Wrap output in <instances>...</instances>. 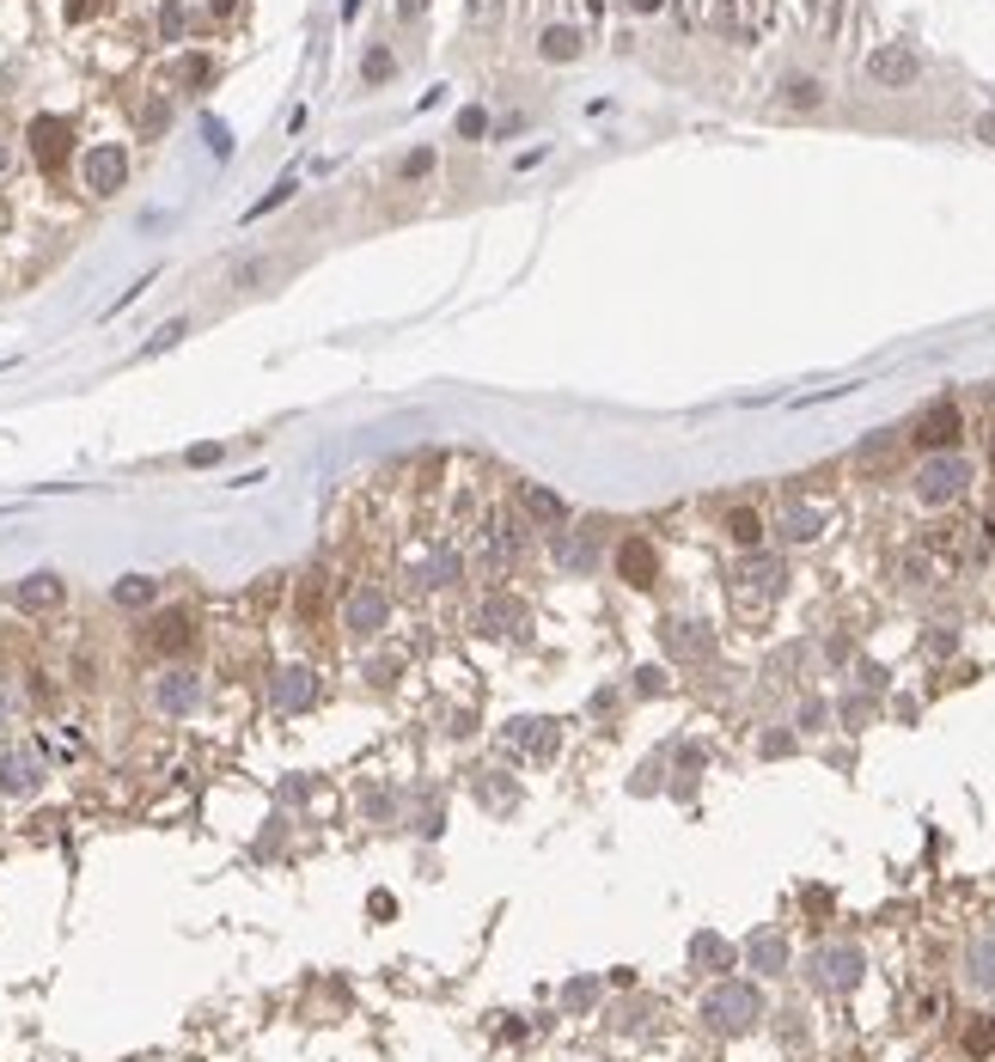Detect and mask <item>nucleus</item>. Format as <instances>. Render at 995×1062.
<instances>
[{
	"label": "nucleus",
	"mask_w": 995,
	"mask_h": 1062,
	"mask_svg": "<svg viewBox=\"0 0 995 1062\" xmlns=\"http://www.w3.org/2000/svg\"><path fill=\"white\" fill-rule=\"evenodd\" d=\"M459 135H464V141H483V135H489V110L483 105H464L459 110Z\"/></svg>",
	"instance_id": "72a5a7b5"
},
{
	"label": "nucleus",
	"mask_w": 995,
	"mask_h": 1062,
	"mask_svg": "<svg viewBox=\"0 0 995 1062\" xmlns=\"http://www.w3.org/2000/svg\"><path fill=\"white\" fill-rule=\"evenodd\" d=\"M763 1020V996H758V984H739V977H720L715 989L703 996V1026L708 1032H720V1038H739V1032H751V1026Z\"/></svg>",
	"instance_id": "f257e3e1"
},
{
	"label": "nucleus",
	"mask_w": 995,
	"mask_h": 1062,
	"mask_svg": "<svg viewBox=\"0 0 995 1062\" xmlns=\"http://www.w3.org/2000/svg\"><path fill=\"white\" fill-rule=\"evenodd\" d=\"M862 977H867V953L855 941H825L806 953V984L819 996H849Z\"/></svg>",
	"instance_id": "f03ea898"
},
{
	"label": "nucleus",
	"mask_w": 995,
	"mask_h": 1062,
	"mask_svg": "<svg viewBox=\"0 0 995 1062\" xmlns=\"http://www.w3.org/2000/svg\"><path fill=\"white\" fill-rule=\"evenodd\" d=\"M159 31H165V43L184 37V7H178V0H165V13H159Z\"/></svg>",
	"instance_id": "a19ab883"
},
{
	"label": "nucleus",
	"mask_w": 995,
	"mask_h": 1062,
	"mask_svg": "<svg viewBox=\"0 0 995 1062\" xmlns=\"http://www.w3.org/2000/svg\"><path fill=\"white\" fill-rule=\"evenodd\" d=\"M226 7H233V0H214V13H226Z\"/></svg>",
	"instance_id": "680f3d73"
},
{
	"label": "nucleus",
	"mask_w": 995,
	"mask_h": 1062,
	"mask_svg": "<svg viewBox=\"0 0 995 1062\" xmlns=\"http://www.w3.org/2000/svg\"><path fill=\"white\" fill-rule=\"evenodd\" d=\"M965 1050H971V1056H995V1020H989V1013L965 1026Z\"/></svg>",
	"instance_id": "2f4dec72"
},
{
	"label": "nucleus",
	"mask_w": 995,
	"mask_h": 1062,
	"mask_svg": "<svg viewBox=\"0 0 995 1062\" xmlns=\"http://www.w3.org/2000/svg\"><path fill=\"white\" fill-rule=\"evenodd\" d=\"M367 916L392 922V916H397V898H392V892H373V898H367Z\"/></svg>",
	"instance_id": "de8ad7c7"
},
{
	"label": "nucleus",
	"mask_w": 995,
	"mask_h": 1062,
	"mask_svg": "<svg viewBox=\"0 0 995 1062\" xmlns=\"http://www.w3.org/2000/svg\"><path fill=\"white\" fill-rule=\"evenodd\" d=\"M605 532H611L605 519H587V525H575V532L563 525V532H556V568H568V575H599Z\"/></svg>",
	"instance_id": "423d86ee"
},
{
	"label": "nucleus",
	"mask_w": 995,
	"mask_h": 1062,
	"mask_svg": "<svg viewBox=\"0 0 995 1062\" xmlns=\"http://www.w3.org/2000/svg\"><path fill=\"white\" fill-rule=\"evenodd\" d=\"M977 135H983V141L995 147V110H989V117H977Z\"/></svg>",
	"instance_id": "4d7b16f0"
},
{
	"label": "nucleus",
	"mask_w": 995,
	"mask_h": 1062,
	"mask_svg": "<svg viewBox=\"0 0 995 1062\" xmlns=\"http://www.w3.org/2000/svg\"><path fill=\"white\" fill-rule=\"evenodd\" d=\"M867 715H874V702H867V696H843V721H849V727H862Z\"/></svg>",
	"instance_id": "49530a36"
},
{
	"label": "nucleus",
	"mask_w": 995,
	"mask_h": 1062,
	"mask_svg": "<svg viewBox=\"0 0 995 1062\" xmlns=\"http://www.w3.org/2000/svg\"><path fill=\"white\" fill-rule=\"evenodd\" d=\"M831 721V702H819V696H812V702H800V721L794 727H806V733H819V727H825Z\"/></svg>",
	"instance_id": "58836bf2"
},
{
	"label": "nucleus",
	"mask_w": 995,
	"mask_h": 1062,
	"mask_svg": "<svg viewBox=\"0 0 995 1062\" xmlns=\"http://www.w3.org/2000/svg\"><path fill=\"white\" fill-rule=\"evenodd\" d=\"M525 623H532V611H525V599H520V592L489 587L483 599L471 604V630H477V635H489V642H501V635H520Z\"/></svg>",
	"instance_id": "39448f33"
},
{
	"label": "nucleus",
	"mask_w": 995,
	"mask_h": 1062,
	"mask_svg": "<svg viewBox=\"0 0 995 1062\" xmlns=\"http://www.w3.org/2000/svg\"><path fill=\"white\" fill-rule=\"evenodd\" d=\"M537 50H544V62H575V55L587 50V37H580L575 25H550L537 37Z\"/></svg>",
	"instance_id": "bb28decb"
},
{
	"label": "nucleus",
	"mask_w": 995,
	"mask_h": 1062,
	"mask_svg": "<svg viewBox=\"0 0 995 1062\" xmlns=\"http://www.w3.org/2000/svg\"><path fill=\"white\" fill-rule=\"evenodd\" d=\"M592 1001H599V977H575V984H563V1008L568 1013H587Z\"/></svg>",
	"instance_id": "c756f323"
},
{
	"label": "nucleus",
	"mask_w": 995,
	"mask_h": 1062,
	"mask_svg": "<svg viewBox=\"0 0 995 1062\" xmlns=\"http://www.w3.org/2000/svg\"><path fill=\"white\" fill-rule=\"evenodd\" d=\"M31 153H38L43 171H55L67 153H74V122L67 117H38L31 122Z\"/></svg>",
	"instance_id": "a211bd4d"
},
{
	"label": "nucleus",
	"mask_w": 995,
	"mask_h": 1062,
	"mask_svg": "<svg viewBox=\"0 0 995 1062\" xmlns=\"http://www.w3.org/2000/svg\"><path fill=\"white\" fill-rule=\"evenodd\" d=\"M165 122H171V98H147V110H141V135L153 141V135H165Z\"/></svg>",
	"instance_id": "473e14b6"
},
{
	"label": "nucleus",
	"mask_w": 995,
	"mask_h": 1062,
	"mask_svg": "<svg viewBox=\"0 0 995 1062\" xmlns=\"http://www.w3.org/2000/svg\"><path fill=\"white\" fill-rule=\"evenodd\" d=\"M623 7H629V13H660L666 0H623Z\"/></svg>",
	"instance_id": "6e6d98bb"
},
{
	"label": "nucleus",
	"mask_w": 995,
	"mask_h": 1062,
	"mask_svg": "<svg viewBox=\"0 0 995 1062\" xmlns=\"http://www.w3.org/2000/svg\"><path fill=\"white\" fill-rule=\"evenodd\" d=\"M556 739H563V727L544 721V715H513L501 727V745L520 751V758H556Z\"/></svg>",
	"instance_id": "9d476101"
},
{
	"label": "nucleus",
	"mask_w": 995,
	"mask_h": 1062,
	"mask_svg": "<svg viewBox=\"0 0 995 1062\" xmlns=\"http://www.w3.org/2000/svg\"><path fill=\"white\" fill-rule=\"evenodd\" d=\"M428 171H434V147H416V153H404L397 178H428Z\"/></svg>",
	"instance_id": "4c0bfd02"
},
{
	"label": "nucleus",
	"mask_w": 995,
	"mask_h": 1062,
	"mask_svg": "<svg viewBox=\"0 0 995 1062\" xmlns=\"http://www.w3.org/2000/svg\"><path fill=\"white\" fill-rule=\"evenodd\" d=\"M959 433H965V416H959V404H929L917 416V447H929V452H946V447H959Z\"/></svg>",
	"instance_id": "2eb2a0df"
},
{
	"label": "nucleus",
	"mask_w": 995,
	"mask_h": 1062,
	"mask_svg": "<svg viewBox=\"0 0 995 1062\" xmlns=\"http://www.w3.org/2000/svg\"><path fill=\"white\" fill-rule=\"evenodd\" d=\"M617 575H623L629 587H654L660 580V550L648 538H623L617 544Z\"/></svg>",
	"instance_id": "aec40b11"
},
{
	"label": "nucleus",
	"mask_w": 995,
	"mask_h": 1062,
	"mask_svg": "<svg viewBox=\"0 0 995 1062\" xmlns=\"http://www.w3.org/2000/svg\"><path fill=\"white\" fill-rule=\"evenodd\" d=\"M43 775L50 770H43L38 745H25V739H19V745H0V794H7V801H31L43 787Z\"/></svg>",
	"instance_id": "0eeeda50"
},
{
	"label": "nucleus",
	"mask_w": 995,
	"mask_h": 1062,
	"mask_svg": "<svg viewBox=\"0 0 995 1062\" xmlns=\"http://www.w3.org/2000/svg\"><path fill=\"white\" fill-rule=\"evenodd\" d=\"M788 958H794V946H788V934L782 929H758L746 941V965L751 970H763V977H782L788 970Z\"/></svg>",
	"instance_id": "6ab92c4d"
},
{
	"label": "nucleus",
	"mask_w": 995,
	"mask_h": 1062,
	"mask_svg": "<svg viewBox=\"0 0 995 1062\" xmlns=\"http://www.w3.org/2000/svg\"><path fill=\"white\" fill-rule=\"evenodd\" d=\"M202 135H208V147H214V159H233V129H226V122H214V117H202Z\"/></svg>",
	"instance_id": "c9c22d12"
},
{
	"label": "nucleus",
	"mask_w": 995,
	"mask_h": 1062,
	"mask_svg": "<svg viewBox=\"0 0 995 1062\" xmlns=\"http://www.w3.org/2000/svg\"><path fill=\"white\" fill-rule=\"evenodd\" d=\"M93 13V0H67V19H86Z\"/></svg>",
	"instance_id": "13d9d810"
},
{
	"label": "nucleus",
	"mask_w": 995,
	"mask_h": 1062,
	"mask_svg": "<svg viewBox=\"0 0 995 1062\" xmlns=\"http://www.w3.org/2000/svg\"><path fill=\"white\" fill-rule=\"evenodd\" d=\"M79 178H86V190H93V196L122 190V184H129V147H117V141L93 147V153L79 159Z\"/></svg>",
	"instance_id": "f8f14e48"
},
{
	"label": "nucleus",
	"mask_w": 995,
	"mask_h": 1062,
	"mask_svg": "<svg viewBox=\"0 0 995 1062\" xmlns=\"http://www.w3.org/2000/svg\"><path fill=\"white\" fill-rule=\"evenodd\" d=\"M153 599H159V580L153 575H122L117 587H110V604H117V611H147Z\"/></svg>",
	"instance_id": "a878e982"
},
{
	"label": "nucleus",
	"mask_w": 995,
	"mask_h": 1062,
	"mask_svg": "<svg viewBox=\"0 0 995 1062\" xmlns=\"http://www.w3.org/2000/svg\"><path fill=\"white\" fill-rule=\"evenodd\" d=\"M635 690H642V696H660V690H666V672H660V666H642V672H635Z\"/></svg>",
	"instance_id": "c03bdc74"
},
{
	"label": "nucleus",
	"mask_w": 995,
	"mask_h": 1062,
	"mask_svg": "<svg viewBox=\"0 0 995 1062\" xmlns=\"http://www.w3.org/2000/svg\"><path fill=\"white\" fill-rule=\"evenodd\" d=\"M354 13H361V0H342V19H354Z\"/></svg>",
	"instance_id": "bf43d9fd"
},
{
	"label": "nucleus",
	"mask_w": 995,
	"mask_h": 1062,
	"mask_svg": "<svg viewBox=\"0 0 995 1062\" xmlns=\"http://www.w3.org/2000/svg\"><path fill=\"white\" fill-rule=\"evenodd\" d=\"M288 196H293V178H281V184L269 190V196H263L257 208H250V221H257V214H269V208H281V202H288Z\"/></svg>",
	"instance_id": "79ce46f5"
},
{
	"label": "nucleus",
	"mask_w": 995,
	"mask_h": 1062,
	"mask_svg": "<svg viewBox=\"0 0 995 1062\" xmlns=\"http://www.w3.org/2000/svg\"><path fill=\"white\" fill-rule=\"evenodd\" d=\"M62 599H67V580L55 575V568H38V575H25V580H19V587H13V604H19V611H25V616H43V611H55V604H62Z\"/></svg>",
	"instance_id": "f3484780"
},
{
	"label": "nucleus",
	"mask_w": 995,
	"mask_h": 1062,
	"mask_svg": "<svg viewBox=\"0 0 995 1062\" xmlns=\"http://www.w3.org/2000/svg\"><path fill=\"white\" fill-rule=\"evenodd\" d=\"M525 519L532 525H544V532H563L568 525V501L556 495V489H544V483H525Z\"/></svg>",
	"instance_id": "5701e85b"
},
{
	"label": "nucleus",
	"mask_w": 995,
	"mask_h": 1062,
	"mask_svg": "<svg viewBox=\"0 0 995 1062\" xmlns=\"http://www.w3.org/2000/svg\"><path fill=\"white\" fill-rule=\"evenodd\" d=\"M19 708H25L19 684H13V678H0V727H13V721H19Z\"/></svg>",
	"instance_id": "f704fd0d"
},
{
	"label": "nucleus",
	"mask_w": 995,
	"mask_h": 1062,
	"mask_svg": "<svg viewBox=\"0 0 995 1062\" xmlns=\"http://www.w3.org/2000/svg\"><path fill=\"white\" fill-rule=\"evenodd\" d=\"M385 623H392V599H385L379 587H354L349 604H342V630L349 635H379Z\"/></svg>",
	"instance_id": "ddd939ff"
},
{
	"label": "nucleus",
	"mask_w": 995,
	"mask_h": 1062,
	"mask_svg": "<svg viewBox=\"0 0 995 1062\" xmlns=\"http://www.w3.org/2000/svg\"><path fill=\"white\" fill-rule=\"evenodd\" d=\"M190 464H196V471H202V464H221V447H214V440H208V447H190Z\"/></svg>",
	"instance_id": "864d4df0"
},
{
	"label": "nucleus",
	"mask_w": 995,
	"mask_h": 1062,
	"mask_svg": "<svg viewBox=\"0 0 995 1062\" xmlns=\"http://www.w3.org/2000/svg\"><path fill=\"white\" fill-rule=\"evenodd\" d=\"M959 977H965L971 996H995V934H977V941L965 946V965H959Z\"/></svg>",
	"instance_id": "4be33fe9"
},
{
	"label": "nucleus",
	"mask_w": 995,
	"mask_h": 1062,
	"mask_svg": "<svg viewBox=\"0 0 995 1062\" xmlns=\"http://www.w3.org/2000/svg\"><path fill=\"white\" fill-rule=\"evenodd\" d=\"M782 98H788L794 110H819V105H825V86H819V79H788Z\"/></svg>",
	"instance_id": "c85d7f7f"
},
{
	"label": "nucleus",
	"mask_w": 995,
	"mask_h": 1062,
	"mask_svg": "<svg viewBox=\"0 0 995 1062\" xmlns=\"http://www.w3.org/2000/svg\"><path fill=\"white\" fill-rule=\"evenodd\" d=\"M361 806H367V818H379V825H392V813H397V801L385 794V787H373V794H367Z\"/></svg>",
	"instance_id": "ea45409f"
},
{
	"label": "nucleus",
	"mask_w": 995,
	"mask_h": 1062,
	"mask_svg": "<svg viewBox=\"0 0 995 1062\" xmlns=\"http://www.w3.org/2000/svg\"><path fill=\"white\" fill-rule=\"evenodd\" d=\"M898 447V433L891 428H879V433H867L862 447H855V464H886V452Z\"/></svg>",
	"instance_id": "7c9ffc66"
},
{
	"label": "nucleus",
	"mask_w": 995,
	"mask_h": 1062,
	"mask_svg": "<svg viewBox=\"0 0 995 1062\" xmlns=\"http://www.w3.org/2000/svg\"><path fill=\"white\" fill-rule=\"evenodd\" d=\"M660 647H666L672 659H684V666H696V659L715 654V630L696 623V616H666V623H660Z\"/></svg>",
	"instance_id": "9b49d317"
},
{
	"label": "nucleus",
	"mask_w": 995,
	"mask_h": 1062,
	"mask_svg": "<svg viewBox=\"0 0 995 1062\" xmlns=\"http://www.w3.org/2000/svg\"><path fill=\"white\" fill-rule=\"evenodd\" d=\"M263 276H269V262H245V269H238V276H233V281H238V288H257V281H263Z\"/></svg>",
	"instance_id": "8fccbe9b"
},
{
	"label": "nucleus",
	"mask_w": 995,
	"mask_h": 1062,
	"mask_svg": "<svg viewBox=\"0 0 995 1062\" xmlns=\"http://www.w3.org/2000/svg\"><path fill=\"white\" fill-rule=\"evenodd\" d=\"M318 696H324V678L312 666H281L269 678V708L276 715H306V708H318Z\"/></svg>",
	"instance_id": "6e6552de"
},
{
	"label": "nucleus",
	"mask_w": 995,
	"mask_h": 1062,
	"mask_svg": "<svg viewBox=\"0 0 995 1062\" xmlns=\"http://www.w3.org/2000/svg\"><path fill=\"white\" fill-rule=\"evenodd\" d=\"M734 587L746 592V599H775V592L788 587V568H782V556H770L758 544V550H746L734 562Z\"/></svg>",
	"instance_id": "1a4fd4ad"
},
{
	"label": "nucleus",
	"mask_w": 995,
	"mask_h": 1062,
	"mask_svg": "<svg viewBox=\"0 0 995 1062\" xmlns=\"http://www.w3.org/2000/svg\"><path fill=\"white\" fill-rule=\"evenodd\" d=\"M392 659H379V666H367V684H379V690H392Z\"/></svg>",
	"instance_id": "603ef678"
},
{
	"label": "nucleus",
	"mask_w": 995,
	"mask_h": 1062,
	"mask_svg": "<svg viewBox=\"0 0 995 1062\" xmlns=\"http://www.w3.org/2000/svg\"><path fill=\"white\" fill-rule=\"evenodd\" d=\"M917 74H922V62L910 43H886V50L867 55V79L874 86H917Z\"/></svg>",
	"instance_id": "dca6fc26"
},
{
	"label": "nucleus",
	"mask_w": 995,
	"mask_h": 1062,
	"mask_svg": "<svg viewBox=\"0 0 995 1062\" xmlns=\"http://www.w3.org/2000/svg\"><path fill=\"white\" fill-rule=\"evenodd\" d=\"M202 696H208V684H202L196 666H165L153 678V708L165 715V721H184V715H196Z\"/></svg>",
	"instance_id": "20e7f679"
},
{
	"label": "nucleus",
	"mask_w": 995,
	"mask_h": 1062,
	"mask_svg": "<svg viewBox=\"0 0 995 1062\" xmlns=\"http://www.w3.org/2000/svg\"><path fill=\"white\" fill-rule=\"evenodd\" d=\"M953 647H959L953 630H934V635H929V654H953Z\"/></svg>",
	"instance_id": "3c124183"
},
{
	"label": "nucleus",
	"mask_w": 995,
	"mask_h": 1062,
	"mask_svg": "<svg viewBox=\"0 0 995 1062\" xmlns=\"http://www.w3.org/2000/svg\"><path fill=\"white\" fill-rule=\"evenodd\" d=\"M855 678H862L867 690H886V672H879V666H855Z\"/></svg>",
	"instance_id": "5fc2aeb1"
},
{
	"label": "nucleus",
	"mask_w": 995,
	"mask_h": 1062,
	"mask_svg": "<svg viewBox=\"0 0 995 1062\" xmlns=\"http://www.w3.org/2000/svg\"><path fill=\"white\" fill-rule=\"evenodd\" d=\"M910 489H917L922 507H953V501L971 489V459L959 447L929 452V459L917 464V476H910Z\"/></svg>",
	"instance_id": "7ed1b4c3"
},
{
	"label": "nucleus",
	"mask_w": 995,
	"mask_h": 1062,
	"mask_svg": "<svg viewBox=\"0 0 995 1062\" xmlns=\"http://www.w3.org/2000/svg\"><path fill=\"white\" fill-rule=\"evenodd\" d=\"M464 575V556L459 550H428L416 562V587H452Z\"/></svg>",
	"instance_id": "393cba45"
},
{
	"label": "nucleus",
	"mask_w": 995,
	"mask_h": 1062,
	"mask_svg": "<svg viewBox=\"0 0 995 1062\" xmlns=\"http://www.w3.org/2000/svg\"><path fill=\"white\" fill-rule=\"evenodd\" d=\"M184 330H190V324H184V318H171V324H165V330H159V336H153V342H147V348H141V354H159V348H171V342L184 336Z\"/></svg>",
	"instance_id": "37998d69"
},
{
	"label": "nucleus",
	"mask_w": 995,
	"mask_h": 1062,
	"mask_svg": "<svg viewBox=\"0 0 995 1062\" xmlns=\"http://www.w3.org/2000/svg\"><path fill=\"white\" fill-rule=\"evenodd\" d=\"M7 159H13V153H7V141H0V171H7Z\"/></svg>",
	"instance_id": "052dcab7"
},
{
	"label": "nucleus",
	"mask_w": 995,
	"mask_h": 1062,
	"mask_svg": "<svg viewBox=\"0 0 995 1062\" xmlns=\"http://www.w3.org/2000/svg\"><path fill=\"white\" fill-rule=\"evenodd\" d=\"M727 538H734L739 550H758V544H763V519L751 507H734V513H727Z\"/></svg>",
	"instance_id": "cd10ccee"
},
{
	"label": "nucleus",
	"mask_w": 995,
	"mask_h": 1062,
	"mask_svg": "<svg viewBox=\"0 0 995 1062\" xmlns=\"http://www.w3.org/2000/svg\"><path fill=\"white\" fill-rule=\"evenodd\" d=\"M208 74H214V67L202 62V55H190V62H184V79H190V86H208Z\"/></svg>",
	"instance_id": "09e8293b"
},
{
	"label": "nucleus",
	"mask_w": 995,
	"mask_h": 1062,
	"mask_svg": "<svg viewBox=\"0 0 995 1062\" xmlns=\"http://www.w3.org/2000/svg\"><path fill=\"white\" fill-rule=\"evenodd\" d=\"M361 74H367V79H392V74H397V55H392V50H367Z\"/></svg>",
	"instance_id": "e433bc0d"
},
{
	"label": "nucleus",
	"mask_w": 995,
	"mask_h": 1062,
	"mask_svg": "<svg viewBox=\"0 0 995 1062\" xmlns=\"http://www.w3.org/2000/svg\"><path fill=\"white\" fill-rule=\"evenodd\" d=\"M758 751H763V758H788V751H794V733H763Z\"/></svg>",
	"instance_id": "a18cd8bd"
},
{
	"label": "nucleus",
	"mask_w": 995,
	"mask_h": 1062,
	"mask_svg": "<svg viewBox=\"0 0 995 1062\" xmlns=\"http://www.w3.org/2000/svg\"><path fill=\"white\" fill-rule=\"evenodd\" d=\"M147 647L165 654V659L190 654V647H196V616H190V611H153V623H147Z\"/></svg>",
	"instance_id": "4468645a"
},
{
	"label": "nucleus",
	"mask_w": 995,
	"mask_h": 1062,
	"mask_svg": "<svg viewBox=\"0 0 995 1062\" xmlns=\"http://www.w3.org/2000/svg\"><path fill=\"white\" fill-rule=\"evenodd\" d=\"M691 965L696 970H734V941H720L715 929H696L691 934Z\"/></svg>",
	"instance_id": "b1692460"
},
{
	"label": "nucleus",
	"mask_w": 995,
	"mask_h": 1062,
	"mask_svg": "<svg viewBox=\"0 0 995 1062\" xmlns=\"http://www.w3.org/2000/svg\"><path fill=\"white\" fill-rule=\"evenodd\" d=\"M775 538H782V544H812V538H825V507L788 501V507L775 513Z\"/></svg>",
	"instance_id": "412c9836"
}]
</instances>
